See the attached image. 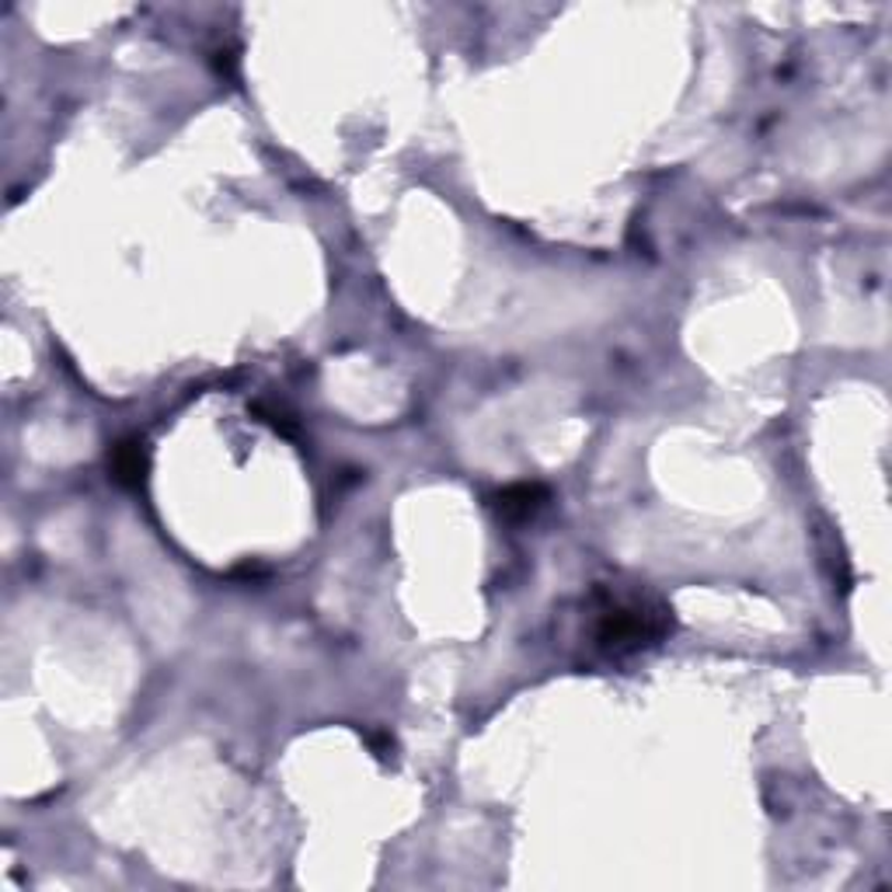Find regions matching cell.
Listing matches in <instances>:
<instances>
[{
	"instance_id": "cell-1",
	"label": "cell",
	"mask_w": 892,
	"mask_h": 892,
	"mask_svg": "<svg viewBox=\"0 0 892 892\" xmlns=\"http://www.w3.org/2000/svg\"><path fill=\"white\" fill-rule=\"evenodd\" d=\"M673 632V611L653 593L596 586L586 600V642L603 659H632Z\"/></svg>"
},
{
	"instance_id": "cell-2",
	"label": "cell",
	"mask_w": 892,
	"mask_h": 892,
	"mask_svg": "<svg viewBox=\"0 0 892 892\" xmlns=\"http://www.w3.org/2000/svg\"><path fill=\"white\" fill-rule=\"evenodd\" d=\"M109 468H112V478L119 484H126V489H136V484H144L147 478V450L140 439H126V443H115L112 454H109Z\"/></svg>"
},
{
	"instance_id": "cell-3",
	"label": "cell",
	"mask_w": 892,
	"mask_h": 892,
	"mask_svg": "<svg viewBox=\"0 0 892 892\" xmlns=\"http://www.w3.org/2000/svg\"><path fill=\"white\" fill-rule=\"evenodd\" d=\"M544 502L547 489H540V484H513L499 495V513L505 520H531Z\"/></svg>"
}]
</instances>
